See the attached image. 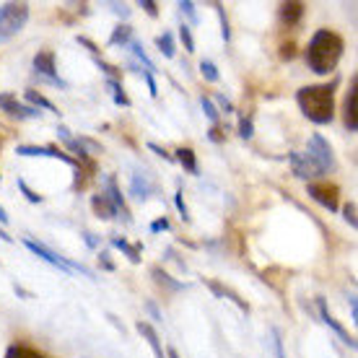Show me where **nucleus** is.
<instances>
[{
  "mask_svg": "<svg viewBox=\"0 0 358 358\" xmlns=\"http://www.w3.org/2000/svg\"><path fill=\"white\" fill-rule=\"evenodd\" d=\"M343 39L330 29H317L309 39V47H306V65L309 71L317 73V76H327L338 68L343 57Z\"/></svg>",
  "mask_w": 358,
  "mask_h": 358,
  "instance_id": "obj_1",
  "label": "nucleus"
},
{
  "mask_svg": "<svg viewBox=\"0 0 358 358\" xmlns=\"http://www.w3.org/2000/svg\"><path fill=\"white\" fill-rule=\"evenodd\" d=\"M296 104L306 120L314 125H330L335 117V81L332 83H314L296 91Z\"/></svg>",
  "mask_w": 358,
  "mask_h": 358,
  "instance_id": "obj_2",
  "label": "nucleus"
},
{
  "mask_svg": "<svg viewBox=\"0 0 358 358\" xmlns=\"http://www.w3.org/2000/svg\"><path fill=\"white\" fill-rule=\"evenodd\" d=\"M29 6L27 3H6L0 6V45L10 42L13 36L27 27Z\"/></svg>",
  "mask_w": 358,
  "mask_h": 358,
  "instance_id": "obj_3",
  "label": "nucleus"
},
{
  "mask_svg": "<svg viewBox=\"0 0 358 358\" xmlns=\"http://www.w3.org/2000/svg\"><path fill=\"white\" fill-rule=\"evenodd\" d=\"M24 247L34 252V255L39 257V260H45V262H50L52 268L63 270L65 275H71V273H83L86 278H91V280H96V275H94V270H89L86 265H81V262L68 260V257H63V255H57V252H52L50 247H45V244L34 242V239H24Z\"/></svg>",
  "mask_w": 358,
  "mask_h": 358,
  "instance_id": "obj_4",
  "label": "nucleus"
},
{
  "mask_svg": "<svg viewBox=\"0 0 358 358\" xmlns=\"http://www.w3.org/2000/svg\"><path fill=\"white\" fill-rule=\"evenodd\" d=\"M34 76L39 78V81L45 83H52V86H68V83L57 76V65H55V52H50V50H39V52L34 55Z\"/></svg>",
  "mask_w": 358,
  "mask_h": 358,
  "instance_id": "obj_5",
  "label": "nucleus"
},
{
  "mask_svg": "<svg viewBox=\"0 0 358 358\" xmlns=\"http://www.w3.org/2000/svg\"><path fill=\"white\" fill-rule=\"evenodd\" d=\"M306 195L312 197L314 203L327 208L330 213H335L338 206H341V200H338L341 189H338V185H330V182H309L306 185Z\"/></svg>",
  "mask_w": 358,
  "mask_h": 358,
  "instance_id": "obj_6",
  "label": "nucleus"
},
{
  "mask_svg": "<svg viewBox=\"0 0 358 358\" xmlns=\"http://www.w3.org/2000/svg\"><path fill=\"white\" fill-rule=\"evenodd\" d=\"M306 156H309L324 174H327L330 169H335V153H332V145L327 143L320 133H314L312 138H309V151H306Z\"/></svg>",
  "mask_w": 358,
  "mask_h": 358,
  "instance_id": "obj_7",
  "label": "nucleus"
},
{
  "mask_svg": "<svg viewBox=\"0 0 358 358\" xmlns=\"http://www.w3.org/2000/svg\"><path fill=\"white\" fill-rule=\"evenodd\" d=\"M288 162H291V169H294V174L299 179H317V177H324V171L317 166V164L306 156V153H301V151H291L288 153Z\"/></svg>",
  "mask_w": 358,
  "mask_h": 358,
  "instance_id": "obj_8",
  "label": "nucleus"
},
{
  "mask_svg": "<svg viewBox=\"0 0 358 358\" xmlns=\"http://www.w3.org/2000/svg\"><path fill=\"white\" fill-rule=\"evenodd\" d=\"M356 99H358V76H350V89L343 101V125L348 133L358 130V112H356Z\"/></svg>",
  "mask_w": 358,
  "mask_h": 358,
  "instance_id": "obj_9",
  "label": "nucleus"
},
{
  "mask_svg": "<svg viewBox=\"0 0 358 358\" xmlns=\"http://www.w3.org/2000/svg\"><path fill=\"white\" fill-rule=\"evenodd\" d=\"M0 109L10 117H18V120H36V117H42L39 109L29 107V104H21L13 94H0Z\"/></svg>",
  "mask_w": 358,
  "mask_h": 358,
  "instance_id": "obj_10",
  "label": "nucleus"
},
{
  "mask_svg": "<svg viewBox=\"0 0 358 358\" xmlns=\"http://www.w3.org/2000/svg\"><path fill=\"white\" fill-rule=\"evenodd\" d=\"M18 156H47V159H57V162H65L71 166H78V162L73 159L71 153L60 151L55 145H18Z\"/></svg>",
  "mask_w": 358,
  "mask_h": 358,
  "instance_id": "obj_11",
  "label": "nucleus"
},
{
  "mask_svg": "<svg viewBox=\"0 0 358 358\" xmlns=\"http://www.w3.org/2000/svg\"><path fill=\"white\" fill-rule=\"evenodd\" d=\"M317 306H320V317H322V322L327 324V327H330V330L335 332V335H338V338H341L350 350H356V338H353V335H350V332L345 330L335 317H332L330 309H327V304H324V299H317Z\"/></svg>",
  "mask_w": 358,
  "mask_h": 358,
  "instance_id": "obj_12",
  "label": "nucleus"
},
{
  "mask_svg": "<svg viewBox=\"0 0 358 358\" xmlns=\"http://www.w3.org/2000/svg\"><path fill=\"white\" fill-rule=\"evenodd\" d=\"M306 13V6L304 3H283L280 8H278V18H280V24L283 27H296Z\"/></svg>",
  "mask_w": 358,
  "mask_h": 358,
  "instance_id": "obj_13",
  "label": "nucleus"
},
{
  "mask_svg": "<svg viewBox=\"0 0 358 358\" xmlns=\"http://www.w3.org/2000/svg\"><path fill=\"white\" fill-rule=\"evenodd\" d=\"M104 195L112 200V206L117 208V213H122L120 218H125V224H130V210H127L125 197H122V192H120V187H117L115 177H107V192H104Z\"/></svg>",
  "mask_w": 358,
  "mask_h": 358,
  "instance_id": "obj_14",
  "label": "nucleus"
},
{
  "mask_svg": "<svg viewBox=\"0 0 358 358\" xmlns=\"http://www.w3.org/2000/svg\"><path fill=\"white\" fill-rule=\"evenodd\" d=\"M91 208H94V213H96L101 221H112L115 215H120V213H117V208L112 206V200H109L104 192H101V195L91 197Z\"/></svg>",
  "mask_w": 358,
  "mask_h": 358,
  "instance_id": "obj_15",
  "label": "nucleus"
},
{
  "mask_svg": "<svg viewBox=\"0 0 358 358\" xmlns=\"http://www.w3.org/2000/svg\"><path fill=\"white\" fill-rule=\"evenodd\" d=\"M206 283H208V288H210V291H213L215 296H221V299H229V301H234V304L239 306L242 312H250V304H247V301H244V299L239 294H234L231 288L221 286L218 280H206Z\"/></svg>",
  "mask_w": 358,
  "mask_h": 358,
  "instance_id": "obj_16",
  "label": "nucleus"
},
{
  "mask_svg": "<svg viewBox=\"0 0 358 358\" xmlns=\"http://www.w3.org/2000/svg\"><path fill=\"white\" fill-rule=\"evenodd\" d=\"M151 275H153V280H156L159 286L166 288V291H171V294H177V291H185V288H187L182 280H174V278H171L164 268H159V265H156V268H151Z\"/></svg>",
  "mask_w": 358,
  "mask_h": 358,
  "instance_id": "obj_17",
  "label": "nucleus"
},
{
  "mask_svg": "<svg viewBox=\"0 0 358 358\" xmlns=\"http://www.w3.org/2000/svg\"><path fill=\"white\" fill-rule=\"evenodd\" d=\"M135 327H138V332H141V335H143L145 341L151 343V348H153V353H156V358H166V356H164L162 341H159V335H156V330H153L151 324H148V322H143V320H141V322L135 324Z\"/></svg>",
  "mask_w": 358,
  "mask_h": 358,
  "instance_id": "obj_18",
  "label": "nucleus"
},
{
  "mask_svg": "<svg viewBox=\"0 0 358 358\" xmlns=\"http://www.w3.org/2000/svg\"><path fill=\"white\" fill-rule=\"evenodd\" d=\"M153 189H156V187H153L151 182L145 179V174H141V171H138V174H133V185H130V192H133L138 200H145V197L151 195Z\"/></svg>",
  "mask_w": 358,
  "mask_h": 358,
  "instance_id": "obj_19",
  "label": "nucleus"
},
{
  "mask_svg": "<svg viewBox=\"0 0 358 358\" xmlns=\"http://www.w3.org/2000/svg\"><path fill=\"white\" fill-rule=\"evenodd\" d=\"M133 42V29L127 27V24H117L115 31H112V36H109V45L112 47H127Z\"/></svg>",
  "mask_w": 358,
  "mask_h": 358,
  "instance_id": "obj_20",
  "label": "nucleus"
},
{
  "mask_svg": "<svg viewBox=\"0 0 358 358\" xmlns=\"http://www.w3.org/2000/svg\"><path fill=\"white\" fill-rule=\"evenodd\" d=\"M174 162H179L182 166H185V171H189V174H197V159H195V151L192 148H177V156H174Z\"/></svg>",
  "mask_w": 358,
  "mask_h": 358,
  "instance_id": "obj_21",
  "label": "nucleus"
},
{
  "mask_svg": "<svg viewBox=\"0 0 358 358\" xmlns=\"http://www.w3.org/2000/svg\"><path fill=\"white\" fill-rule=\"evenodd\" d=\"M27 101H29V107H34V109H47V112H57V107H55L50 99H45L39 91H34V89H29L27 91Z\"/></svg>",
  "mask_w": 358,
  "mask_h": 358,
  "instance_id": "obj_22",
  "label": "nucleus"
},
{
  "mask_svg": "<svg viewBox=\"0 0 358 358\" xmlns=\"http://www.w3.org/2000/svg\"><path fill=\"white\" fill-rule=\"evenodd\" d=\"M3 358H47V356L34 348H29V345H10Z\"/></svg>",
  "mask_w": 358,
  "mask_h": 358,
  "instance_id": "obj_23",
  "label": "nucleus"
},
{
  "mask_svg": "<svg viewBox=\"0 0 358 358\" xmlns=\"http://www.w3.org/2000/svg\"><path fill=\"white\" fill-rule=\"evenodd\" d=\"M156 47H159V52L164 55V57H174V34L171 31H164L162 36H156Z\"/></svg>",
  "mask_w": 358,
  "mask_h": 358,
  "instance_id": "obj_24",
  "label": "nucleus"
},
{
  "mask_svg": "<svg viewBox=\"0 0 358 358\" xmlns=\"http://www.w3.org/2000/svg\"><path fill=\"white\" fill-rule=\"evenodd\" d=\"M107 89L112 91V99H115L117 107H130V99H127V94L122 91V83H120V81H107Z\"/></svg>",
  "mask_w": 358,
  "mask_h": 358,
  "instance_id": "obj_25",
  "label": "nucleus"
},
{
  "mask_svg": "<svg viewBox=\"0 0 358 358\" xmlns=\"http://www.w3.org/2000/svg\"><path fill=\"white\" fill-rule=\"evenodd\" d=\"M127 47H130V50H133V55H135V57H138V60H141V63L145 65V71H148V73H153V71H156V65L151 63V57H148V55H145L143 45H141V42H138V39H133V42H130V45H127Z\"/></svg>",
  "mask_w": 358,
  "mask_h": 358,
  "instance_id": "obj_26",
  "label": "nucleus"
},
{
  "mask_svg": "<svg viewBox=\"0 0 358 358\" xmlns=\"http://www.w3.org/2000/svg\"><path fill=\"white\" fill-rule=\"evenodd\" d=\"M112 244H115L117 250L125 252L127 257H130V262H141V250H138L135 244H127L125 239H120V236H115V239H112Z\"/></svg>",
  "mask_w": 358,
  "mask_h": 358,
  "instance_id": "obj_27",
  "label": "nucleus"
},
{
  "mask_svg": "<svg viewBox=\"0 0 358 358\" xmlns=\"http://www.w3.org/2000/svg\"><path fill=\"white\" fill-rule=\"evenodd\" d=\"M179 39H182V45H185L187 52H195V36H192V29H189L187 24L179 27Z\"/></svg>",
  "mask_w": 358,
  "mask_h": 358,
  "instance_id": "obj_28",
  "label": "nucleus"
},
{
  "mask_svg": "<svg viewBox=\"0 0 358 358\" xmlns=\"http://www.w3.org/2000/svg\"><path fill=\"white\" fill-rule=\"evenodd\" d=\"M213 8H215V13H218V18H221V36L229 42V39H231V29H229V18H226V13H224V6H221V3H213Z\"/></svg>",
  "mask_w": 358,
  "mask_h": 358,
  "instance_id": "obj_29",
  "label": "nucleus"
},
{
  "mask_svg": "<svg viewBox=\"0 0 358 358\" xmlns=\"http://www.w3.org/2000/svg\"><path fill=\"white\" fill-rule=\"evenodd\" d=\"M200 104H203V112H206V117H208V120H210V122H213V125H218V120H221V112H218V109H215V104H213V101H210V99H206V96H203V101H200Z\"/></svg>",
  "mask_w": 358,
  "mask_h": 358,
  "instance_id": "obj_30",
  "label": "nucleus"
},
{
  "mask_svg": "<svg viewBox=\"0 0 358 358\" xmlns=\"http://www.w3.org/2000/svg\"><path fill=\"white\" fill-rule=\"evenodd\" d=\"M200 73H203V78H206V81H210V83L218 81V68H215L210 60H203V63H200Z\"/></svg>",
  "mask_w": 358,
  "mask_h": 358,
  "instance_id": "obj_31",
  "label": "nucleus"
},
{
  "mask_svg": "<svg viewBox=\"0 0 358 358\" xmlns=\"http://www.w3.org/2000/svg\"><path fill=\"white\" fill-rule=\"evenodd\" d=\"M174 206H177L179 215H182V221H189V210H187V206H185V197H182V187H177V192H174Z\"/></svg>",
  "mask_w": 358,
  "mask_h": 358,
  "instance_id": "obj_32",
  "label": "nucleus"
},
{
  "mask_svg": "<svg viewBox=\"0 0 358 358\" xmlns=\"http://www.w3.org/2000/svg\"><path fill=\"white\" fill-rule=\"evenodd\" d=\"M343 218H345V221L350 224V229H356V226H358V221H356V203H353V200L343 206Z\"/></svg>",
  "mask_w": 358,
  "mask_h": 358,
  "instance_id": "obj_33",
  "label": "nucleus"
},
{
  "mask_svg": "<svg viewBox=\"0 0 358 358\" xmlns=\"http://www.w3.org/2000/svg\"><path fill=\"white\" fill-rule=\"evenodd\" d=\"M252 133H255V127H252V117H239V135H242L244 141H250Z\"/></svg>",
  "mask_w": 358,
  "mask_h": 358,
  "instance_id": "obj_34",
  "label": "nucleus"
},
{
  "mask_svg": "<svg viewBox=\"0 0 358 358\" xmlns=\"http://www.w3.org/2000/svg\"><path fill=\"white\" fill-rule=\"evenodd\" d=\"M18 189H21L24 195H27L29 203H42V195H36L34 189L29 187V185H27V182H24V179H18Z\"/></svg>",
  "mask_w": 358,
  "mask_h": 358,
  "instance_id": "obj_35",
  "label": "nucleus"
},
{
  "mask_svg": "<svg viewBox=\"0 0 358 358\" xmlns=\"http://www.w3.org/2000/svg\"><path fill=\"white\" fill-rule=\"evenodd\" d=\"M179 10H182V13H185V16H187L189 21H192V24H197V10H195V3H189V0H182V3H179Z\"/></svg>",
  "mask_w": 358,
  "mask_h": 358,
  "instance_id": "obj_36",
  "label": "nucleus"
},
{
  "mask_svg": "<svg viewBox=\"0 0 358 358\" xmlns=\"http://www.w3.org/2000/svg\"><path fill=\"white\" fill-rule=\"evenodd\" d=\"M141 76H143L145 83H148V91H151V96H159V86H156V81H153V73H148V71H143V68H141Z\"/></svg>",
  "mask_w": 358,
  "mask_h": 358,
  "instance_id": "obj_37",
  "label": "nucleus"
},
{
  "mask_svg": "<svg viewBox=\"0 0 358 358\" xmlns=\"http://www.w3.org/2000/svg\"><path fill=\"white\" fill-rule=\"evenodd\" d=\"M138 6H141V8L145 10V13H148V16H159V6H156V3H153V0H141V3H138Z\"/></svg>",
  "mask_w": 358,
  "mask_h": 358,
  "instance_id": "obj_38",
  "label": "nucleus"
},
{
  "mask_svg": "<svg viewBox=\"0 0 358 358\" xmlns=\"http://www.w3.org/2000/svg\"><path fill=\"white\" fill-rule=\"evenodd\" d=\"M148 148H151V151L156 153V156H162L164 162H174V156H171V153L166 151V148H162V145H156V143H148Z\"/></svg>",
  "mask_w": 358,
  "mask_h": 358,
  "instance_id": "obj_39",
  "label": "nucleus"
},
{
  "mask_svg": "<svg viewBox=\"0 0 358 358\" xmlns=\"http://www.w3.org/2000/svg\"><path fill=\"white\" fill-rule=\"evenodd\" d=\"M273 345H275L278 358H286V353H283V341H280V332L278 330H273Z\"/></svg>",
  "mask_w": 358,
  "mask_h": 358,
  "instance_id": "obj_40",
  "label": "nucleus"
},
{
  "mask_svg": "<svg viewBox=\"0 0 358 358\" xmlns=\"http://www.w3.org/2000/svg\"><path fill=\"white\" fill-rule=\"evenodd\" d=\"M166 229H169V218H166V215H164V218H159V221H153V224H151V231H153V234L166 231Z\"/></svg>",
  "mask_w": 358,
  "mask_h": 358,
  "instance_id": "obj_41",
  "label": "nucleus"
},
{
  "mask_svg": "<svg viewBox=\"0 0 358 358\" xmlns=\"http://www.w3.org/2000/svg\"><path fill=\"white\" fill-rule=\"evenodd\" d=\"M112 10H115L117 16H122V18L130 16V8H127L125 3H112Z\"/></svg>",
  "mask_w": 358,
  "mask_h": 358,
  "instance_id": "obj_42",
  "label": "nucleus"
},
{
  "mask_svg": "<svg viewBox=\"0 0 358 358\" xmlns=\"http://www.w3.org/2000/svg\"><path fill=\"white\" fill-rule=\"evenodd\" d=\"M215 99H218V104H221V109H224L226 115H231V112H234V104H231V101H229V99H226L224 94H218Z\"/></svg>",
  "mask_w": 358,
  "mask_h": 358,
  "instance_id": "obj_43",
  "label": "nucleus"
},
{
  "mask_svg": "<svg viewBox=\"0 0 358 358\" xmlns=\"http://www.w3.org/2000/svg\"><path fill=\"white\" fill-rule=\"evenodd\" d=\"M348 304H350V314H353V320H358V301H356V294H350Z\"/></svg>",
  "mask_w": 358,
  "mask_h": 358,
  "instance_id": "obj_44",
  "label": "nucleus"
},
{
  "mask_svg": "<svg viewBox=\"0 0 358 358\" xmlns=\"http://www.w3.org/2000/svg\"><path fill=\"white\" fill-rule=\"evenodd\" d=\"M99 262H101V265H104L107 270H115V265H112V260H109L107 252H101V255H99Z\"/></svg>",
  "mask_w": 358,
  "mask_h": 358,
  "instance_id": "obj_45",
  "label": "nucleus"
},
{
  "mask_svg": "<svg viewBox=\"0 0 358 358\" xmlns=\"http://www.w3.org/2000/svg\"><path fill=\"white\" fill-rule=\"evenodd\" d=\"M210 141H215V143H218V141H221V130H218V125H213V127H210Z\"/></svg>",
  "mask_w": 358,
  "mask_h": 358,
  "instance_id": "obj_46",
  "label": "nucleus"
},
{
  "mask_svg": "<svg viewBox=\"0 0 358 358\" xmlns=\"http://www.w3.org/2000/svg\"><path fill=\"white\" fill-rule=\"evenodd\" d=\"M8 221H10V215H8V213H6V208L0 206V224L6 226V224H8Z\"/></svg>",
  "mask_w": 358,
  "mask_h": 358,
  "instance_id": "obj_47",
  "label": "nucleus"
},
{
  "mask_svg": "<svg viewBox=\"0 0 358 358\" xmlns=\"http://www.w3.org/2000/svg\"><path fill=\"white\" fill-rule=\"evenodd\" d=\"M166 358H179V353L174 348H169V350H166Z\"/></svg>",
  "mask_w": 358,
  "mask_h": 358,
  "instance_id": "obj_48",
  "label": "nucleus"
}]
</instances>
